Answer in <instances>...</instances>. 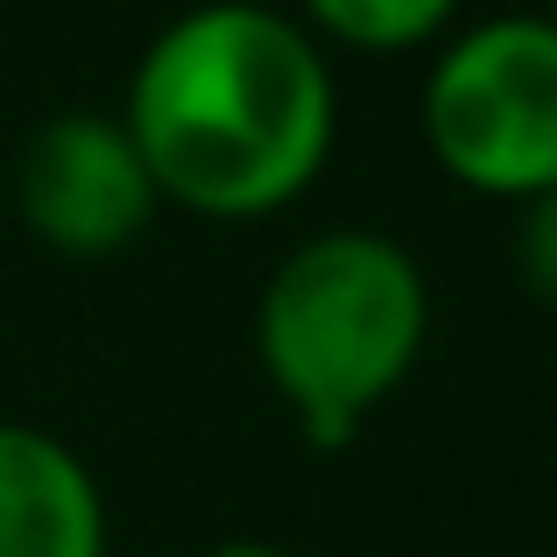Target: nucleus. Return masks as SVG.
Wrapping results in <instances>:
<instances>
[{
	"instance_id": "2",
	"label": "nucleus",
	"mask_w": 557,
	"mask_h": 557,
	"mask_svg": "<svg viewBox=\"0 0 557 557\" xmlns=\"http://www.w3.org/2000/svg\"><path fill=\"white\" fill-rule=\"evenodd\" d=\"M431 346V283L417 255L374 226H332L275 261L255 304V354L304 445L346 451L417 374Z\"/></svg>"
},
{
	"instance_id": "4",
	"label": "nucleus",
	"mask_w": 557,
	"mask_h": 557,
	"mask_svg": "<svg viewBox=\"0 0 557 557\" xmlns=\"http://www.w3.org/2000/svg\"><path fill=\"white\" fill-rule=\"evenodd\" d=\"M156 177L141 163L121 113H57L22 141L14 163V212L50 255L64 261H107L149 233Z\"/></svg>"
},
{
	"instance_id": "6",
	"label": "nucleus",
	"mask_w": 557,
	"mask_h": 557,
	"mask_svg": "<svg viewBox=\"0 0 557 557\" xmlns=\"http://www.w3.org/2000/svg\"><path fill=\"white\" fill-rule=\"evenodd\" d=\"M459 0H297V22L318 42H339L360 57H403L451 36Z\"/></svg>"
},
{
	"instance_id": "5",
	"label": "nucleus",
	"mask_w": 557,
	"mask_h": 557,
	"mask_svg": "<svg viewBox=\"0 0 557 557\" xmlns=\"http://www.w3.org/2000/svg\"><path fill=\"white\" fill-rule=\"evenodd\" d=\"M99 473L42 423L0 417V557H107Z\"/></svg>"
},
{
	"instance_id": "1",
	"label": "nucleus",
	"mask_w": 557,
	"mask_h": 557,
	"mask_svg": "<svg viewBox=\"0 0 557 557\" xmlns=\"http://www.w3.org/2000/svg\"><path fill=\"white\" fill-rule=\"evenodd\" d=\"M121 127L163 205L247 226L325 177L339 141V78L297 14L261 0H198L135 57Z\"/></svg>"
},
{
	"instance_id": "3",
	"label": "nucleus",
	"mask_w": 557,
	"mask_h": 557,
	"mask_svg": "<svg viewBox=\"0 0 557 557\" xmlns=\"http://www.w3.org/2000/svg\"><path fill=\"white\" fill-rule=\"evenodd\" d=\"M423 149L473 198H544L557 190V22L494 14L431 57L423 78Z\"/></svg>"
},
{
	"instance_id": "9",
	"label": "nucleus",
	"mask_w": 557,
	"mask_h": 557,
	"mask_svg": "<svg viewBox=\"0 0 557 557\" xmlns=\"http://www.w3.org/2000/svg\"><path fill=\"white\" fill-rule=\"evenodd\" d=\"M550 22H557V0H550Z\"/></svg>"
},
{
	"instance_id": "8",
	"label": "nucleus",
	"mask_w": 557,
	"mask_h": 557,
	"mask_svg": "<svg viewBox=\"0 0 557 557\" xmlns=\"http://www.w3.org/2000/svg\"><path fill=\"white\" fill-rule=\"evenodd\" d=\"M198 557H289V550L261 544V536H226V544H212V550H198Z\"/></svg>"
},
{
	"instance_id": "7",
	"label": "nucleus",
	"mask_w": 557,
	"mask_h": 557,
	"mask_svg": "<svg viewBox=\"0 0 557 557\" xmlns=\"http://www.w3.org/2000/svg\"><path fill=\"white\" fill-rule=\"evenodd\" d=\"M516 275L544 311H557V190L516 205Z\"/></svg>"
}]
</instances>
